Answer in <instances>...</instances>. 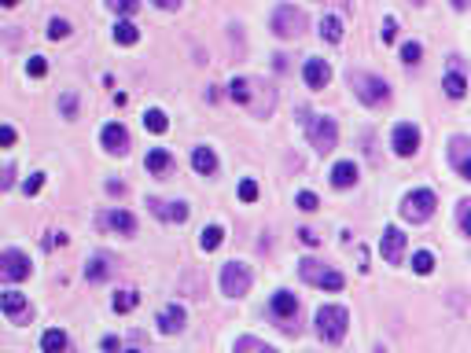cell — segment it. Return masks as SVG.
I'll list each match as a JSON object with an SVG mask.
<instances>
[{
  "mask_svg": "<svg viewBox=\"0 0 471 353\" xmlns=\"http://www.w3.org/2000/svg\"><path fill=\"white\" fill-rule=\"evenodd\" d=\"M11 185H15V166H4V177H0V188H11Z\"/></svg>",
  "mask_w": 471,
  "mask_h": 353,
  "instance_id": "f6af8a7d",
  "label": "cell"
},
{
  "mask_svg": "<svg viewBox=\"0 0 471 353\" xmlns=\"http://www.w3.org/2000/svg\"><path fill=\"white\" fill-rule=\"evenodd\" d=\"M449 166L461 173L464 180H471V136H449Z\"/></svg>",
  "mask_w": 471,
  "mask_h": 353,
  "instance_id": "9c48e42d",
  "label": "cell"
},
{
  "mask_svg": "<svg viewBox=\"0 0 471 353\" xmlns=\"http://www.w3.org/2000/svg\"><path fill=\"white\" fill-rule=\"evenodd\" d=\"M221 243H225V228H221V225H210V228L199 232V246H203V251H217Z\"/></svg>",
  "mask_w": 471,
  "mask_h": 353,
  "instance_id": "d4e9b609",
  "label": "cell"
},
{
  "mask_svg": "<svg viewBox=\"0 0 471 353\" xmlns=\"http://www.w3.org/2000/svg\"><path fill=\"white\" fill-rule=\"evenodd\" d=\"M420 56H424V48L416 45V41H409V45L401 48V59H405V63H420Z\"/></svg>",
  "mask_w": 471,
  "mask_h": 353,
  "instance_id": "8d00e7d4",
  "label": "cell"
},
{
  "mask_svg": "<svg viewBox=\"0 0 471 353\" xmlns=\"http://www.w3.org/2000/svg\"><path fill=\"white\" fill-rule=\"evenodd\" d=\"M107 8L114 11V15H118V11H122V15H133V11H137L140 4H137V0H111Z\"/></svg>",
  "mask_w": 471,
  "mask_h": 353,
  "instance_id": "d590c367",
  "label": "cell"
},
{
  "mask_svg": "<svg viewBox=\"0 0 471 353\" xmlns=\"http://www.w3.org/2000/svg\"><path fill=\"white\" fill-rule=\"evenodd\" d=\"M258 81H251V77H232V85H229V96L240 103V107H251L254 111V93H258Z\"/></svg>",
  "mask_w": 471,
  "mask_h": 353,
  "instance_id": "9a60e30c",
  "label": "cell"
},
{
  "mask_svg": "<svg viewBox=\"0 0 471 353\" xmlns=\"http://www.w3.org/2000/svg\"><path fill=\"white\" fill-rule=\"evenodd\" d=\"M185 320H188V313H185V306H177V302H169V306L159 313V328H162L166 335L185 331Z\"/></svg>",
  "mask_w": 471,
  "mask_h": 353,
  "instance_id": "2e32d148",
  "label": "cell"
},
{
  "mask_svg": "<svg viewBox=\"0 0 471 353\" xmlns=\"http://www.w3.org/2000/svg\"><path fill=\"white\" fill-rule=\"evenodd\" d=\"M298 240H302L306 246H317V243H321V235L313 232V228H298Z\"/></svg>",
  "mask_w": 471,
  "mask_h": 353,
  "instance_id": "7bdbcfd3",
  "label": "cell"
},
{
  "mask_svg": "<svg viewBox=\"0 0 471 353\" xmlns=\"http://www.w3.org/2000/svg\"><path fill=\"white\" fill-rule=\"evenodd\" d=\"M129 353H140V350H129Z\"/></svg>",
  "mask_w": 471,
  "mask_h": 353,
  "instance_id": "bcb514c9",
  "label": "cell"
},
{
  "mask_svg": "<svg viewBox=\"0 0 471 353\" xmlns=\"http://www.w3.org/2000/svg\"><path fill=\"white\" fill-rule=\"evenodd\" d=\"M26 70H30V77H45L48 74V63L41 56H30V63H26Z\"/></svg>",
  "mask_w": 471,
  "mask_h": 353,
  "instance_id": "e575fe53",
  "label": "cell"
},
{
  "mask_svg": "<svg viewBox=\"0 0 471 353\" xmlns=\"http://www.w3.org/2000/svg\"><path fill=\"white\" fill-rule=\"evenodd\" d=\"M302 77H306V85H309V88H324V85L332 81V67H328L324 59H306Z\"/></svg>",
  "mask_w": 471,
  "mask_h": 353,
  "instance_id": "ac0fdd59",
  "label": "cell"
},
{
  "mask_svg": "<svg viewBox=\"0 0 471 353\" xmlns=\"http://www.w3.org/2000/svg\"><path fill=\"white\" fill-rule=\"evenodd\" d=\"M295 206H298V210H306V214H313V210H317V195H313V191H298V199H295Z\"/></svg>",
  "mask_w": 471,
  "mask_h": 353,
  "instance_id": "836d02e7",
  "label": "cell"
},
{
  "mask_svg": "<svg viewBox=\"0 0 471 353\" xmlns=\"http://www.w3.org/2000/svg\"><path fill=\"white\" fill-rule=\"evenodd\" d=\"M221 291L229 298H243L251 291V269L243 265V261H229V265H221Z\"/></svg>",
  "mask_w": 471,
  "mask_h": 353,
  "instance_id": "52a82bcc",
  "label": "cell"
},
{
  "mask_svg": "<svg viewBox=\"0 0 471 353\" xmlns=\"http://www.w3.org/2000/svg\"><path fill=\"white\" fill-rule=\"evenodd\" d=\"M48 37H52V41H63V37H70V22H67V19H52V22H48Z\"/></svg>",
  "mask_w": 471,
  "mask_h": 353,
  "instance_id": "d6a6232c",
  "label": "cell"
},
{
  "mask_svg": "<svg viewBox=\"0 0 471 353\" xmlns=\"http://www.w3.org/2000/svg\"><path fill=\"white\" fill-rule=\"evenodd\" d=\"M148 173H166L169 166H173V159H169V151H162V148H155V151H148Z\"/></svg>",
  "mask_w": 471,
  "mask_h": 353,
  "instance_id": "484cf974",
  "label": "cell"
},
{
  "mask_svg": "<svg viewBox=\"0 0 471 353\" xmlns=\"http://www.w3.org/2000/svg\"><path fill=\"white\" fill-rule=\"evenodd\" d=\"M63 114H67V118H74V114H77V96H74V93L63 96Z\"/></svg>",
  "mask_w": 471,
  "mask_h": 353,
  "instance_id": "b9f144b4",
  "label": "cell"
},
{
  "mask_svg": "<svg viewBox=\"0 0 471 353\" xmlns=\"http://www.w3.org/2000/svg\"><path fill=\"white\" fill-rule=\"evenodd\" d=\"M435 206H438L435 191H431V188H416V191H409L401 199V217L412 221V225H424V221L435 214Z\"/></svg>",
  "mask_w": 471,
  "mask_h": 353,
  "instance_id": "5b68a950",
  "label": "cell"
},
{
  "mask_svg": "<svg viewBox=\"0 0 471 353\" xmlns=\"http://www.w3.org/2000/svg\"><path fill=\"white\" fill-rule=\"evenodd\" d=\"M140 306V295L133 291V287H129V291H118L114 295V313H133Z\"/></svg>",
  "mask_w": 471,
  "mask_h": 353,
  "instance_id": "f1b7e54d",
  "label": "cell"
},
{
  "mask_svg": "<svg viewBox=\"0 0 471 353\" xmlns=\"http://www.w3.org/2000/svg\"><path fill=\"white\" fill-rule=\"evenodd\" d=\"M235 353H277L269 343H261V338H251V335H243V338H235Z\"/></svg>",
  "mask_w": 471,
  "mask_h": 353,
  "instance_id": "83f0119b",
  "label": "cell"
},
{
  "mask_svg": "<svg viewBox=\"0 0 471 353\" xmlns=\"http://www.w3.org/2000/svg\"><path fill=\"white\" fill-rule=\"evenodd\" d=\"M379 33H383V45H390V41H394V37H398V26H394V19H387V22H383V30H379Z\"/></svg>",
  "mask_w": 471,
  "mask_h": 353,
  "instance_id": "60d3db41",
  "label": "cell"
},
{
  "mask_svg": "<svg viewBox=\"0 0 471 353\" xmlns=\"http://www.w3.org/2000/svg\"><path fill=\"white\" fill-rule=\"evenodd\" d=\"M111 276V258L107 254H96L93 261H88V265H85V280H107Z\"/></svg>",
  "mask_w": 471,
  "mask_h": 353,
  "instance_id": "7402d4cb",
  "label": "cell"
},
{
  "mask_svg": "<svg viewBox=\"0 0 471 353\" xmlns=\"http://www.w3.org/2000/svg\"><path fill=\"white\" fill-rule=\"evenodd\" d=\"M0 309H4L8 324H30V302H26V295H19V291L0 295Z\"/></svg>",
  "mask_w": 471,
  "mask_h": 353,
  "instance_id": "30bf717a",
  "label": "cell"
},
{
  "mask_svg": "<svg viewBox=\"0 0 471 353\" xmlns=\"http://www.w3.org/2000/svg\"><path fill=\"white\" fill-rule=\"evenodd\" d=\"M103 148H107L111 155H129V129L122 122L103 125Z\"/></svg>",
  "mask_w": 471,
  "mask_h": 353,
  "instance_id": "5bb4252c",
  "label": "cell"
},
{
  "mask_svg": "<svg viewBox=\"0 0 471 353\" xmlns=\"http://www.w3.org/2000/svg\"><path fill=\"white\" fill-rule=\"evenodd\" d=\"M442 88H446V96H449V100H461V96L468 93V81H464V77L453 70V74H446V77H442Z\"/></svg>",
  "mask_w": 471,
  "mask_h": 353,
  "instance_id": "4316f807",
  "label": "cell"
},
{
  "mask_svg": "<svg viewBox=\"0 0 471 353\" xmlns=\"http://www.w3.org/2000/svg\"><path fill=\"white\" fill-rule=\"evenodd\" d=\"M416 148H420V129H416L412 122H401L394 129V151L401 155V159H409V155H416Z\"/></svg>",
  "mask_w": 471,
  "mask_h": 353,
  "instance_id": "7c38bea8",
  "label": "cell"
},
{
  "mask_svg": "<svg viewBox=\"0 0 471 353\" xmlns=\"http://www.w3.org/2000/svg\"><path fill=\"white\" fill-rule=\"evenodd\" d=\"M350 88H353V96H357L361 103H369V107H379V103L390 100V85L383 81V77L364 74V70H350Z\"/></svg>",
  "mask_w": 471,
  "mask_h": 353,
  "instance_id": "6da1fadb",
  "label": "cell"
},
{
  "mask_svg": "<svg viewBox=\"0 0 471 353\" xmlns=\"http://www.w3.org/2000/svg\"><path fill=\"white\" fill-rule=\"evenodd\" d=\"M306 133H309V143L321 155H328V151L339 148V125H335V118H328V114H309L306 118Z\"/></svg>",
  "mask_w": 471,
  "mask_h": 353,
  "instance_id": "3957f363",
  "label": "cell"
},
{
  "mask_svg": "<svg viewBox=\"0 0 471 353\" xmlns=\"http://www.w3.org/2000/svg\"><path fill=\"white\" fill-rule=\"evenodd\" d=\"M298 276H302L306 283H313V287H324V291H343V287H346V276H343V272L321 265V261H313V258H302V261H298Z\"/></svg>",
  "mask_w": 471,
  "mask_h": 353,
  "instance_id": "277c9868",
  "label": "cell"
},
{
  "mask_svg": "<svg viewBox=\"0 0 471 353\" xmlns=\"http://www.w3.org/2000/svg\"><path fill=\"white\" fill-rule=\"evenodd\" d=\"M41 185H45V173H33V177L22 185V191H26V195H37V191H41Z\"/></svg>",
  "mask_w": 471,
  "mask_h": 353,
  "instance_id": "ab89813d",
  "label": "cell"
},
{
  "mask_svg": "<svg viewBox=\"0 0 471 353\" xmlns=\"http://www.w3.org/2000/svg\"><path fill=\"white\" fill-rule=\"evenodd\" d=\"M0 143H4V148H11V143H15V129H11L8 122L0 125Z\"/></svg>",
  "mask_w": 471,
  "mask_h": 353,
  "instance_id": "ee69618b",
  "label": "cell"
},
{
  "mask_svg": "<svg viewBox=\"0 0 471 353\" xmlns=\"http://www.w3.org/2000/svg\"><path fill=\"white\" fill-rule=\"evenodd\" d=\"M41 346H45V353H70V343H67V331H59V328H52V331H45V338H41Z\"/></svg>",
  "mask_w": 471,
  "mask_h": 353,
  "instance_id": "603a6c76",
  "label": "cell"
},
{
  "mask_svg": "<svg viewBox=\"0 0 471 353\" xmlns=\"http://www.w3.org/2000/svg\"><path fill=\"white\" fill-rule=\"evenodd\" d=\"M144 129H151V133H166L169 122H166L162 111H144Z\"/></svg>",
  "mask_w": 471,
  "mask_h": 353,
  "instance_id": "4dcf8cb0",
  "label": "cell"
},
{
  "mask_svg": "<svg viewBox=\"0 0 471 353\" xmlns=\"http://www.w3.org/2000/svg\"><path fill=\"white\" fill-rule=\"evenodd\" d=\"M332 185L335 188H353V185H357V166H353V162H339L332 169Z\"/></svg>",
  "mask_w": 471,
  "mask_h": 353,
  "instance_id": "44dd1931",
  "label": "cell"
},
{
  "mask_svg": "<svg viewBox=\"0 0 471 353\" xmlns=\"http://www.w3.org/2000/svg\"><path fill=\"white\" fill-rule=\"evenodd\" d=\"M379 251H383V261L387 265H398L401 254H405V232L398 225L383 228V240H379Z\"/></svg>",
  "mask_w": 471,
  "mask_h": 353,
  "instance_id": "8fae6325",
  "label": "cell"
},
{
  "mask_svg": "<svg viewBox=\"0 0 471 353\" xmlns=\"http://www.w3.org/2000/svg\"><path fill=\"white\" fill-rule=\"evenodd\" d=\"M456 217H461V228L471 235V203H468V199L461 203V210H456Z\"/></svg>",
  "mask_w": 471,
  "mask_h": 353,
  "instance_id": "f35d334b",
  "label": "cell"
},
{
  "mask_svg": "<svg viewBox=\"0 0 471 353\" xmlns=\"http://www.w3.org/2000/svg\"><path fill=\"white\" fill-rule=\"evenodd\" d=\"M272 30L284 41H291V37H298L306 30V11L295 4H277V11H272Z\"/></svg>",
  "mask_w": 471,
  "mask_h": 353,
  "instance_id": "8992f818",
  "label": "cell"
},
{
  "mask_svg": "<svg viewBox=\"0 0 471 353\" xmlns=\"http://www.w3.org/2000/svg\"><path fill=\"white\" fill-rule=\"evenodd\" d=\"M346 328H350V313L343 306H321L317 309V335L324 343H343L346 338Z\"/></svg>",
  "mask_w": 471,
  "mask_h": 353,
  "instance_id": "7a4b0ae2",
  "label": "cell"
},
{
  "mask_svg": "<svg viewBox=\"0 0 471 353\" xmlns=\"http://www.w3.org/2000/svg\"><path fill=\"white\" fill-rule=\"evenodd\" d=\"M240 199L243 203H254L258 199V185H254V180H243V185H240Z\"/></svg>",
  "mask_w": 471,
  "mask_h": 353,
  "instance_id": "74e56055",
  "label": "cell"
},
{
  "mask_svg": "<svg viewBox=\"0 0 471 353\" xmlns=\"http://www.w3.org/2000/svg\"><path fill=\"white\" fill-rule=\"evenodd\" d=\"M148 206H151V214H155V217H162V221H169V225H185V221H188V206H185V203H166V199H148Z\"/></svg>",
  "mask_w": 471,
  "mask_h": 353,
  "instance_id": "4fadbf2b",
  "label": "cell"
},
{
  "mask_svg": "<svg viewBox=\"0 0 471 353\" xmlns=\"http://www.w3.org/2000/svg\"><path fill=\"white\" fill-rule=\"evenodd\" d=\"M114 41H118V45H137V41H140V30H137L133 22H118V26H114Z\"/></svg>",
  "mask_w": 471,
  "mask_h": 353,
  "instance_id": "f546056e",
  "label": "cell"
},
{
  "mask_svg": "<svg viewBox=\"0 0 471 353\" xmlns=\"http://www.w3.org/2000/svg\"><path fill=\"white\" fill-rule=\"evenodd\" d=\"M192 166H195V173L210 177V173H217V155L210 148H195L192 151Z\"/></svg>",
  "mask_w": 471,
  "mask_h": 353,
  "instance_id": "d6986e66",
  "label": "cell"
},
{
  "mask_svg": "<svg viewBox=\"0 0 471 353\" xmlns=\"http://www.w3.org/2000/svg\"><path fill=\"white\" fill-rule=\"evenodd\" d=\"M272 313H277L280 320H291L295 313H298L295 295H291V291H277V295H272Z\"/></svg>",
  "mask_w": 471,
  "mask_h": 353,
  "instance_id": "ffe728a7",
  "label": "cell"
},
{
  "mask_svg": "<svg viewBox=\"0 0 471 353\" xmlns=\"http://www.w3.org/2000/svg\"><path fill=\"white\" fill-rule=\"evenodd\" d=\"M30 276V258L15 246H8V251H0V280L4 283H19Z\"/></svg>",
  "mask_w": 471,
  "mask_h": 353,
  "instance_id": "ba28073f",
  "label": "cell"
},
{
  "mask_svg": "<svg viewBox=\"0 0 471 353\" xmlns=\"http://www.w3.org/2000/svg\"><path fill=\"white\" fill-rule=\"evenodd\" d=\"M321 37H324V41H343V19H339V15H324L321 19Z\"/></svg>",
  "mask_w": 471,
  "mask_h": 353,
  "instance_id": "cb8c5ba5",
  "label": "cell"
},
{
  "mask_svg": "<svg viewBox=\"0 0 471 353\" xmlns=\"http://www.w3.org/2000/svg\"><path fill=\"white\" fill-rule=\"evenodd\" d=\"M431 269H435V254H431V251H416V254H412V272L427 276Z\"/></svg>",
  "mask_w": 471,
  "mask_h": 353,
  "instance_id": "1f68e13d",
  "label": "cell"
},
{
  "mask_svg": "<svg viewBox=\"0 0 471 353\" xmlns=\"http://www.w3.org/2000/svg\"><path fill=\"white\" fill-rule=\"evenodd\" d=\"M100 225L122 232V235H133V232H137V217L129 214V210H107V214L100 217Z\"/></svg>",
  "mask_w": 471,
  "mask_h": 353,
  "instance_id": "e0dca14e",
  "label": "cell"
}]
</instances>
